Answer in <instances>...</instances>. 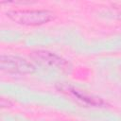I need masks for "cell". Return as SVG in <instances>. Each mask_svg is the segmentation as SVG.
<instances>
[{
  "label": "cell",
  "mask_w": 121,
  "mask_h": 121,
  "mask_svg": "<svg viewBox=\"0 0 121 121\" xmlns=\"http://www.w3.org/2000/svg\"><path fill=\"white\" fill-rule=\"evenodd\" d=\"M31 57L37 61H39L40 63L46 65L50 68H54L65 73H68L71 70L70 62L64 60L63 58L58 56L55 53L45 51V50H38L33 52L31 54Z\"/></svg>",
  "instance_id": "2"
},
{
  "label": "cell",
  "mask_w": 121,
  "mask_h": 121,
  "mask_svg": "<svg viewBox=\"0 0 121 121\" xmlns=\"http://www.w3.org/2000/svg\"><path fill=\"white\" fill-rule=\"evenodd\" d=\"M72 93L74 94L75 96H77L78 99H80L81 101L85 102L86 104H89L91 106H95V107H103L105 105V102L99 98V97H95V96H90V95H84L77 90H72Z\"/></svg>",
  "instance_id": "4"
},
{
  "label": "cell",
  "mask_w": 121,
  "mask_h": 121,
  "mask_svg": "<svg viewBox=\"0 0 121 121\" xmlns=\"http://www.w3.org/2000/svg\"><path fill=\"white\" fill-rule=\"evenodd\" d=\"M8 17L24 26H41L48 23L54 17V14L45 9H15L7 12Z\"/></svg>",
  "instance_id": "1"
},
{
  "label": "cell",
  "mask_w": 121,
  "mask_h": 121,
  "mask_svg": "<svg viewBox=\"0 0 121 121\" xmlns=\"http://www.w3.org/2000/svg\"><path fill=\"white\" fill-rule=\"evenodd\" d=\"M0 67L3 71L12 74H29L35 70L30 62L14 56H1Z\"/></svg>",
  "instance_id": "3"
}]
</instances>
